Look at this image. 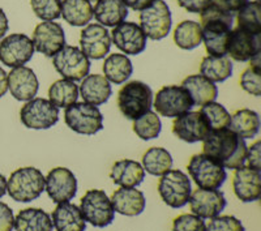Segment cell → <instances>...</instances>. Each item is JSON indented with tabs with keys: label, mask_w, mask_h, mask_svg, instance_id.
<instances>
[{
	"label": "cell",
	"mask_w": 261,
	"mask_h": 231,
	"mask_svg": "<svg viewBox=\"0 0 261 231\" xmlns=\"http://www.w3.org/2000/svg\"><path fill=\"white\" fill-rule=\"evenodd\" d=\"M202 150L225 169L235 170L246 163V141L228 128L211 131L202 140Z\"/></svg>",
	"instance_id": "obj_1"
},
{
	"label": "cell",
	"mask_w": 261,
	"mask_h": 231,
	"mask_svg": "<svg viewBox=\"0 0 261 231\" xmlns=\"http://www.w3.org/2000/svg\"><path fill=\"white\" fill-rule=\"evenodd\" d=\"M234 15L211 4L200 12L202 41L212 57L226 55L227 39L231 32Z\"/></svg>",
	"instance_id": "obj_2"
},
{
	"label": "cell",
	"mask_w": 261,
	"mask_h": 231,
	"mask_svg": "<svg viewBox=\"0 0 261 231\" xmlns=\"http://www.w3.org/2000/svg\"><path fill=\"white\" fill-rule=\"evenodd\" d=\"M45 191V176L36 167H21L7 181V192L15 201L30 202Z\"/></svg>",
	"instance_id": "obj_3"
},
{
	"label": "cell",
	"mask_w": 261,
	"mask_h": 231,
	"mask_svg": "<svg viewBox=\"0 0 261 231\" xmlns=\"http://www.w3.org/2000/svg\"><path fill=\"white\" fill-rule=\"evenodd\" d=\"M118 106L120 113L129 120L140 118L150 111L153 106V92L143 81H129L118 93Z\"/></svg>",
	"instance_id": "obj_4"
},
{
	"label": "cell",
	"mask_w": 261,
	"mask_h": 231,
	"mask_svg": "<svg viewBox=\"0 0 261 231\" xmlns=\"http://www.w3.org/2000/svg\"><path fill=\"white\" fill-rule=\"evenodd\" d=\"M187 169L197 187L204 190H220L227 179L225 167L204 153L192 156Z\"/></svg>",
	"instance_id": "obj_5"
},
{
	"label": "cell",
	"mask_w": 261,
	"mask_h": 231,
	"mask_svg": "<svg viewBox=\"0 0 261 231\" xmlns=\"http://www.w3.org/2000/svg\"><path fill=\"white\" fill-rule=\"evenodd\" d=\"M65 124L76 134L92 136L103 128V115L97 106L76 102L65 109Z\"/></svg>",
	"instance_id": "obj_6"
},
{
	"label": "cell",
	"mask_w": 261,
	"mask_h": 231,
	"mask_svg": "<svg viewBox=\"0 0 261 231\" xmlns=\"http://www.w3.org/2000/svg\"><path fill=\"white\" fill-rule=\"evenodd\" d=\"M79 208L83 213L84 219L94 227H106L113 223L115 218V211L110 197L102 190L86 191Z\"/></svg>",
	"instance_id": "obj_7"
},
{
	"label": "cell",
	"mask_w": 261,
	"mask_h": 231,
	"mask_svg": "<svg viewBox=\"0 0 261 231\" xmlns=\"http://www.w3.org/2000/svg\"><path fill=\"white\" fill-rule=\"evenodd\" d=\"M158 192L161 199L166 205L174 209L183 208L190 201V196L192 193L191 181L188 175L180 170H169L163 174L158 183Z\"/></svg>",
	"instance_id": "obj_8"
},
{
	"label": "cell",
	"mask_w": 261,
	"mask_h": 231,
	"mask_svg": "<svg viewBox=\"0 0 261 231\" xmlns=\"http://www.w3.org/2000/svg\"><path fill=\"white\" fill-rule=\"evenodd\" d=\"M195 106L190 93L183 86L167 85L157 92L153 107L157 114L165 118H176L184 113L191 111Z\"/></svg>",
	"instance_id": "obj_9"
},
{
	"label": "cell",
	"mask_w": 261,
	"mask_h": 231,
	"mask_svg": "<svg viewBox=\"0 0 261 231\" xmlns=\"http://www.w3.org/2000/svg\"><path fill=\"white\" fill-rule=\"evenodd\" d=\"M53 64L63 79L81 81L89 74L90 60L76 46H64L53 57Z\"/></svg>",
	"instance_id": "obj_10"
},
{
	"label": "cell",
	"mask_w": 261,
	"mask_h": 231,
	"mask_svg": "<svg viewBox=\"0 0 261 231\" xmlns=\"http://www.w3.org/2000/svg\"><path fill=\"white\" fill-rule=\"evenodd\" d=\"M20 119L30 130H48L59 120V109L45 98H33L22 106Z\"/></svg>",
	"instance_id": "obj_11"
},
{
	"label": "cell",
	"mask_w": 261,
	"mask_h": 231,
	"mask_svg": "<svg viewBox=\"0 0 261 231\" xmlns=\"http://www.w3.org/2000/svg\"><path fill=\"white\" fill-rule=\"evenodd\" d=\"M171 12L163 0H155L149 8L140 12V28L146 38L153 41L166 38L171 30Z\"/></svg>",
	"instance_id": "obj_12"
},
{
	"label": "cell",
	"mask_w": 261,
	"mask_h": 231,
	"mask_svg": "<svg viewBox=\"0 0 261 231\" xmlns=\"http://www.w3.org/2000/svg\"><path fill=\"white\" fill-rule=\"evenodd\" d=\"M33 54L34 45L27 34L15 33L0 42V62L11 68L27 64L33 58Z\"/></svg>",
	"instance_id": "obj_13"
},
{
	"label": "cell",
	"mask_w": 261,
	"mask_h": 231,
	"mask_svg": "<svg viewBox=\"0 0 261 231\" xmlns=\"http://www.w3.org/2000/svg\"><path fill=\"white\" fill-rule=\"evenodd\" d=\"M45 190L54 202H68L77 192V179L67 167H55L45 178Z\"/></svg>",
	"instance_id": "obj_14"
},
{
	"label": "cell",
	"mask_w": 261,
	"mask_h": 231,
	"mask_svg": "<svg viewBox=\"0 0 261 231\" xmlns=\"http://www.w3.org/2000/svg\"><path fill=\"white\" fill-rule=\"evenodd\" d=\"M32 41L34 50L43 54L45 57L53 58L65 46L64 29L58 22L45 21L37 25L33 32Z\"/></svg>",
	"instance_id": "obj_15"
},
{
	"label": "cell",
	"mask_w": 261,
	"mask_h": 231,
	"mask_svg": "<svg viewBox=\"0 0 261 231\" xmlns=\"http://www.w3.org/2000/svg\"><path fill=\"white\" fill-rule=\"evenodd\" d=\"M211 132L206 119L200 111H188L176 116L172 123V134L186 142H199Z\"/></svg>",
	"instance_id": "obj_16"
},
{
	"label": "cell",
	"mask_w": 261,
	"mask_h": 231,
	"mask_svg": "<svg viewBox=\"0 0 261 231\" xmlns=\"http://www.w3.org/2000/svg\"><path fill=\"white\" fill-rule=\"evenodd\" d=\"M260 34H252L241 28H235L228 36L226 55L237 62H249L260 54Z\"/></svg>",
	"instance_id": "obj_17"
},
{
	"label": "cell",
	"mask_w": 261,
	"mask_h": 231,
	"mask_svg": "<svg viewBox=\"0 0 261 231\" xmlns=\"http://www.w3.org/2000/svg\"><path fill=\"white\" fill-rule=\"evenodd\" d=\"M80 46V50L88 59H103L111 47L110 33L99 24L88 25L81 32Z\"/></svg>",
	"instance_id": "obj_18"
},
{
	"label": "cell",
	"mask_w": 261,
	"mask_h": 231,
	"mask_svg": "<svg viewBox=\"0 0 261 231\" xmlns=\"http://www.w3.org/2000/svg\"><path fill=\"white\" fill-rule=\"evenodd\" d=\"M114 45L127 55H139L146 48V36L135 22L125 21L114 28L111 32Z\"/></svg>",
	"instance_id": "obj_19"
},
{
	"label": "cell",
	"mask_w": 261,
	"mask_h": 231,
	"mask_svg": "<svg viewBox=\"0 0 261 231\" xmlns=\"http://www.w3.org/2000/svg\"><path fill=\"white\" fill-rule=\"evenodd\" d=\"M190 208L200 218H214L220 216L226 208L225 195L220 190L197 188L190 196Z\"/></svg>",
	"instance_id": "obj_20"
},
{
	"label": "cell",
	"mask_w": 261,
	"mask_h": 231,
	"mask_svg": "<svg viewBox=\"0 0 261 231\" xmlns=\"http://www.w3.org/2000/svg\"><path fill=\"white\" fill-rule=\"evenodd\" d=\"M232 188L241 201H257L261 196L260 170L244 166V165L235 169L234 176H232Z\"/></svg>",
	"instance_id": "obj_21"
},
{
	"label": "cell",
	"mask_w": 261,
	"mask_h": 231,
	"mask_svg": "<svg viewBox=\"0 0 261 231\" xmlns=\"http://www.w3.org/2000/svg\"><path fill=\"white\" fill-rule=\"evenodd\" d=\"M38 89V79L29 67H16L8 73V90L17 101H30L36 97Z\"/></svg>",
	"instance_id": "obj_22"
},
{
	"label": "cell",
	"mask_w": 261,
	"mask_h": 231,
	"mask_svg": "<svg viewBox=\"0 0 261 231\" xmlns=\"http://www.w3.org/2000/svg\"><path fill=\"white\" fill-rule=\"evenodd\" d=\"M79 93L84 102L93 106H99L109 101V98L113 94V88L109 80L102 74H88L81 80Z\"/></svg>",
	"instance_id": "obj_23"
},
{
	"label": "cell",
	"mask_w": 261,
	"mask_h": 231,
	"mask_svg": "<svg viewBox=\"0 0 261 231\" xmlns=\"http://www.w3.org/2000/svg\"><path fill=\"white\" fill-rule=\"evenodd\" d=\"M110 200L114 211L127 217H135L141 214L146 205L144 193L136 188H123V187H120L119 190H116L113 193Z\"/></svg>",
	"instance_id": "obj_24"
},
{
	"label": "cell",
	"mask_w": 261,
	"mask_h": 231,
	"mask_svg": "<svg viewBox=\"0 0 261 231\" xmlns=\"http://www.w3.org/2000/svg\"><path fill=\"white\" fill-rule=\"evenodd\" d=\"M53 226L57 231H85L86 221L77 205L60 202L53 212Z\"/></svg>",
	"instance_id": "obj_25"
},
{
	"label": "cell",
	"mask_w": 261,
	"mask_h": 231,
	"mask_svg": "<svg viewBox=\"0 0 261 231\" xmlns=\"http://www.w3.org/2000/svg\"><path fill=\"white\" fill-rule=\"evenodd\" d=\"M110 178L116 186L123 188H136L145 178V170L141 163L134 160H120L114 163Z\"/></svg>",
	"instance_id": "obj_26"
},
{
	"label": "cell",
	"mask_w": 261,
	"mask_h": 231,
	"mask_svg": "<svg viewBox=\"0 0 261 231\" xmlns=\"http://www.w3.org/2000/svg\"><path fill=\"white\" fill-rule=\"evenodd\" d=\"M181 86L190 93L193 105L202 106L209 102H214L218 97V88L202 74H191L186 77Z\"/></svg>",
	"instance_id": "obj_27"
},
{
	"label": "cell",
	"mask_w": 261,
	"mask_h": 231,
	"mask_svg": "<svg viewBox=\"0 0 261 231\" xmlns=\"http://www.w3.org/2000/svg\"><path fill=\"white\" fill-rule=\"evenodd\" d=\"M93 16L105 28H115L124 22L128 8L122 0H98L93 9Z\"/></svg>",
	"instance_id": "obj_28"
},
{
	"label": "cell",
	"mask_w": 261,
	"mask_h": 231,
	"mask_svg": "<svg viewBox=\"0 0 261 231\" xmlns=\"http://www.w3.org/2000/svg\"><path fill=\"white\" fill-rule=\"evenodd\" d=\"M13 227L16 231H53L54 226L50 214L38 208H28L16 216Z\"/></svg>",
	"instance_id": "obj_29"
},
{
	"label": "cell",
	"mask_w": 261,
	"mask_h": 231,
	"mask_svg": "<svg viewBox=\"0 0 261 231\" xmlns=\"http://www.w3.org/2000/svg\"><path fill=\"white\" fill-rule=\"evenodd\" d=\"M228 130H231L242 139H253L260 131V116L253 110H238L234 115H231Z\"/></svg>",
	"instance_id": "obj_30"
},
{
	"label": "cell",
	"mask_w": 261,
	"mask_h": 231,
	"mask_svg": "<svg viewBox=\"0 0 261 231\" xmlns=\"http://www.w3.org/2000/svg\"><path fill=\"white\" fill-rule=\"evenodd\" d=\"M134 65L124 54H110L105 59L103 73L109 83L123 84L132 76Z\"/></svg>",
	"instance_id": "obj_31"
},
{
	"label": "cell",
	"mask_w": 261,
	"mask_h": 231,
	"mask_svg": "<svg viewBox=\"0 0 261 231\" xmlns=\"http://www.w3.org/2000/svg\"><path fill=\"white\" fill-rule=\"evenodd\" d=\"M62 16L72 27H85L93 18V7L88 0H63Z\"/></svg>",
	"instance_id": "obj_32"
},
{
	"label": "cell",
	"mask_w": 261,
	"mask_h": 231,
	"mask_svg": "<svg viewBox=\"0 0 261 231\" xmlns=\"http://www.w3.org/2000/svg\"><path fill=\"white\" fill-rule=\"evenodd\" d=\"M232 63L230 58L223 57H212L208 55L202 59L200 65V74L206 77L212 83H223L231 77Z\"/></svg>",
	"instance_id": "obj_33"
},
{
	"label": "cell",
	"mask_w": 261,
	"mask_h": 231,
	"mask_svg": "<svg viewBox=\"0 0 261 231\" xmlns=\"http://www.w3.org/2000/svg\"><path fill=\"white\" fill-rule=\"evenodd\" d=\"M79 98V86L74 84V81L62 79L58 80L50 86L48 89V101L59 107H67L76 104Z\"/></svg>",
	"instance_id": "obj_34"
},
{
	"label": "cell",
	"mask_w": 261,
	"mask_h": 231,
	"mask_svg": "<svg viewBox=\"0 0 261 231\" xmlns=\"http://www.w3.org/2000/svg\"><path fill=\"white\" fill-rule=\"evenodd\" d=\"M146 172L154 176H162L166 174L172 167V157L171 154L165 148L154 146L150 148L144 153L143 156V165Z\"/></svg>",
	"instance_id": "obj_35"
},
{
	"label": "cell",
	"mask_w": 261,
	"mask_h": 231,
	"mask_svg": "<svg viewBox=\"0 0 261 231\" xmlns=\"http://www.w3.org/2000/svg\"><path fill=\"white\" fill-rule=\"evenodd\" d=\"M174 42L181 50H193L202 42L201 27L192 20L181 21L174 30Z\"/></svg>",
	"instance_id": "obj_36"
},
{
	"label": "cell",
	"mask_w": 261,
	"mask_h": 231,
	"mask_svg": "<svg viewBox=\"0 0 261 231\" xmlns=\"http://www.w3.org/2000/svg\"><path fill=\"white\" fill-rule=\"evenodd\" d=\"M238 28L252 34H261L260 2H248L238 11Z\"/></svg>",
	"instance_id": "obj_37"
},
{
	"label": "cell",
	"mask_w": 261,
	"mask_h": 231,
	"mask_svg": "<svg viewBox=\"0 0 261 231\" xmlns=\"http://www.w3.org/2000/svg\"><path fill=\"white\" fill-rule=\"evenodd\" d=\"M162 130L160 116L157 113L148 111L134 120V132L141 140H151L160 136Z\"/></svg>",
	"instance_id": "obj_38"
},
{
	"label": "cell",
	"mask_w": 261,
	"mask_h": 231,
	"mask_svg": "<svg viewBox=\"0 0 261 231\" xmlns=\"http://www.w3.org/2000/svg\"><path fill=\"white\" fill-rule=\"evenodd\" d=\"M200 113L204 115V118L206 119L211 131H218L223 130V128H228L230 124V119L231 115L228 114L227 110L225 109V106H222L221 104H217L214 102H209V104L202 105L201 109H200Z\"/></svg>",
	"instance_id": "obj_39"
},
{
	"label": "cell",
	"mask_w": 261,
	"mask_h": 231,
	"mask_svg": "<svg viewBox=\"0 0 261 231\" xmlns=\"http://www.w3.org/2000/svg\"><path fill=\"white\" fill-rule=\"evenodd\" d=\"M30 6L43 21H54L62 16V0H30Z\"/></svg>",
	"instance_id": "obj_40"
},
{
	"label": "cell",
	"mask_w": 261,
	"mask_h": 231,
	"mask_svg": "<svg viewBox=\"0 0 261 231\" xmlns=\"http://www.w3.org/2000/svg\"><path fill=\"white\" fill-rule=\"evenodd\" d=\"M241 86L244 92L260 97L261 94V68L258 65H249L241 76Z\"/></svg>",
	"instance_id": "obj_41"
},
{
	"label": "cell",
	"mask_w": 261,
	"mask_h": 231,
	"mask_svg": "<svg viewBox=\"0 0 261 231\" xmlns=\"http://www.w3.org/2000/svg\"><path fill=\"white\" fill-rule=\"evenodd\" d=\"M172 231H206V225L199 216L186 213L174 219Z\"/></svg>",
	"instance_id": "obj_42"
},
{
	"label": "cell",
	"mask_w": 261,
	"mask_h": 231,
	"mask_svg": "<svg viewBox=\"0 0 261 231\" xmlns=\"http://www.w3.org/2000/svg\"><path fill=\"white\" fill-rule=\"evenodd\" d=\"M206 231H246L244 226L234 216H217L211 219Z\"/></svg>",
	"instance_id": "obj_43"
},
{
	"label": "cell",
	"mask_w": 261,
	"mask_h": 231,
	"mask_svg": "<svg viewBox=\"0 0 261 231\" xmlns=\"http://www.w3.org/2000/svg\"><path fill=\"white\" fill-rule=\"evenodd\" d=\"M15 225V217L12 209L0 201V231H12Z\"/></svg>",
	"instance_id": "obj_44"
},
{
	"label": "cell",
	"mask_w": 261,
	"mask_h": 231,
	"mask_svg": "<svg viewBox=\"0 0 261 231\" xmlns=\"http://www.w3.org/2000/svg\"><path fill=\"white\" fill-rule=\"evenodd\" d=\"M261 142L256 141L253 145H251V148H247V157L246 162H248V166L252 167V169L260 170L261 167Z\"/></svg>",
	"instance_id": "obj_45"
},
{
	"label": "cell",
	"mask_w": 261,
	"mask_h": 231,
	"mask_svg": "<svg viewBox=\"0 0 261 231\" xmlns=\"http://www.w3.org/2000/svg\"><path fill=\"white\" fill-rule=\"evenodd\" d=\"M178 4L191 13H200L212 4V0H178Z\"/></svg>",
	"instance_id": "obj_46"
},
{
	"label": "cell",
	"mask_w": 261,
	"mask_h": 231,
	"mask_svg": "<svg viewBox=\"0 0 261 231\" xmlns=\"http://www.w3.org/2000/svg\"><path fill=\"white\" fill-rule=\"evenodd\" d=\"M246 3H248V0H212V4L232 15L238 12Z\"/></svg>",
	"instance_id": "obj_47"
},
{
	"label": "cell",
	"mask_w": 261,
	"mask_h": 231,
	"mask_svg": "<svg viewBox=\"0 0 261 231\" xmlns=\"http://www.w3.org/2000/svg\"><path fill=\"white\" fill-rule=\"evenodd\" d=\"M122 2L125 4V7H129V8L135 9V11L141 12L144 9L149 8L155 0H122Z\"/></svg>",
	"instance_id": "obj_48"
},
{
	"label": "cell",
	"mask_w": 261,
	"mask_h": 231,
	"mask_svg": "<svg viewBox=\"0 0 261 231\" xmlns=\"http://www.w3.org/2000/svg\"><path fill=\"white\" fill-rule=\"evenodd\" d=\"M8 90V73H6L2 67H0V98L6 95Z\"/></svg>",
	"instance_id": "obj_49"
},
{
	"label": "cell",
	"mask_w": 261,
	"mask_h": 231,
	"mask_svg": "<svg viewBox=\"0 0 261 231\" xmlns=\"http://www.w3.org/2000/svg\"><path fill=\"white\" fill-rule=\"evenodd\" d=\"M9 25H8V18H7L6 13L2 8H0V38H3L6 36V33L8 32Z\"/></svg>",
	"instance_id": "obj_50"
},
{
	"label": "cell",
	"mask_w": 261,
	"mask_h": 231,
	"mask_svg": "<svg viewBox=\"0 0 261 231\" xmlns=\"http://www.w3.org/2000/svg\"><path fill=\"white\" fill-rule=\"evenodd\" d=\"M7 193V179L3 174H0V199Z\"/></svg>",
	"instance_id": "obj_51"
},
{
	"label": "cell",
	"mask_w": 261,
	"mask_h": 231,
	"mask_svg": "<svg viewBox=\"0 0 261 231\" xmlns=\"http://www.w3.org/2000/svg\"><path fill=\"white\" fill-rule=\"evenodd\" d=\"M88 2H89V3H90V4H92V3H94V2H95V3H97L98 0H88Z\"/></svg>",
	"instance_id": "obj_52"
}]
</instances>
